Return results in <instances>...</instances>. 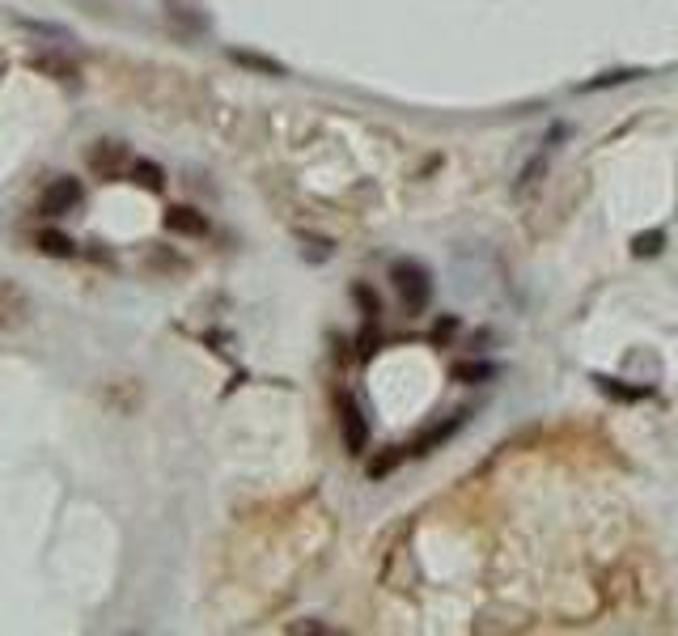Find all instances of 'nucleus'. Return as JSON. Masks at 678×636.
I'll list each match as a JSON object with an SVG mask.
<instances>
[{"mask_svg":"<svg viewBox=\"0 0 678 636\" xmlns=\"http://www.w3.org/2000/svg\"><path fill=\"white\" fill-rule=\"evenodd\" d=\"M34 318V302H30V293L17 285V280L9 276H0V335H13V331H22L26 323Z\"/></svg>","mask_w":678,"mask_h":636,"instance_id":"7ed1b4c3","label":"nucleus"},{"mask_svg":"<svg viewBox=\"0 0 678 636\" xmlns=\"http://www.w3.org/2000/svg\"><path fill=\"white\" fill-rule=\"evenodd\" d=\"M85 166L98 174V179L115 183V179H128V166H132V153L123 140H94L85 149Z\"/></svg>","mask_w":678,"mask_h":636,"instance_id":"f03ea898","label":"nucleus"},{"mask_svg":"<svg viewBox=\"0 0 678 636\" xmlns=\"http://www.w3.org/2000/svg\"><path fill=\"white\" fill-rule=\"evenodd\" d=\"M645 77V68H619V73H602L594 81H581L577 94H594V90H611V85H623V81H640Z\"/></svg>","mask_w":678,"mask_h":636,"instance_id":"2eb2a0df","label":"nucleus"},{"mask_svg":"<svg viewBox=\"0 0 678 636\" xmlns=\"http://www.w3.org/2000/svg\"><path fill=\"white\" fill-rule=\"evenodd\" d=\"M403 458H407V446H390L386 454H378V458H369V480H386V475H395L399 467H403Z\"/></svg>","mask_w":678,"mask_h":636,"instance_id":"4468645a","label":"nucleus"},{"mask_svg":"<svg viewBox=\"0 0 678 636\" xmlns=\"http://www.w3.org/2000/svg\"><path fill=\"white\" fill-rule=\"evenodd\" d=\"M543 166H547V157L539 153V157H534V162L522 170V179H517V196H526V191H534V187H539V179H543Z\"/></svg>","mask_w":678,"mask_h":636,"instance_id":"a211bd4d","label":"nucleus"},{"mask_svg":"<svg viewBox=\"0 0 678 636\" xmlns=\"http://www.w3.org/2000/svg\"><path fill=\"white\" fill-rule=\"evenodd\" d=\"M5 73H9V56H5V47H0V81H5Z\"/></svg>","mask_w":678,"mask_h":636,"instance_id":"4be33fe9","label":"nucleus"},{"mask_svg":"<svg viewBox=\"0 0 678 636\" xmlns=\"http://www.w3.org/2000/svg\"><path fill=\"white\" fill-rule=\"evenodd\" d=\"M450 374H454V382L475 386V382H492V378H496V365H492V361H454Z\"/></svg>","mask_w":678,"mask_h":636,"instance_id":"ddd939ff","label":"nucleus"},{"mask_svg":"<svg viewBox=\"0 0 678 636\" xmlns=\"http://www.w3.org/2000/svg\"><path fill=\"white\" fill-rule=\"evenodd\" d=\"M352 302L361 306V314H365V323H369V327L382 318V302H378V293H373L369 285H352Z\"/></svg>","mask_w":678,"mask_h":636,"instance_id":"f3484780","label":"nucleus"},{"mask_svg":"<svg viewBox=\"0 0 678 636\" xmlns=\"http://www.w3.org/2000/svg\"><path fill=\"white\" fill-rule=\"evenodd\" d=\"M458 331V318L450 314V318H441V323H437V340H445V335H454Z\"/></svg>","mask_w":678,"mask_h":636,"instance_id":"412c9836","label":"nucleus"},{"mask_svg":"<svg viewBox=\"0 0 678 636\" xmlns=\"http://www.w3.org/2000/svg\"><path fill=\"white\" fill-rule=\"evenodd\" d=\"M162 225L178 238H204L208 234V217L200 208H191V204H170L162 212Z\"/></svg>","mask_w":678,"mask_h":636,"instance_id":"6e6552de","label":"nucleus"},{"mask_svg":"<svg viewBox=\"0 0 678 636\" xmlns=\"http://www.w3.org/2000/svg\"><path fill=\"white\" fill-rule=\"evenodd\" d=\"M128 183H136V187H145V191H166V170L157 166V162H149V157H132V166H128Z\"/></svg>","mask_w":678,"mask_h":636,"instance_id":"9d476101","label":"nucleus"},{"mask_svg":"<svg viewBox=\"0 0 678 636\" xmlns=\"http://www.w3.org/2000/svg\"><path fill=\"white\" fill-rule=\"evenodd\" d=\"M594 386L606 395V399H619V403H640V399H649L653 395V386H628V382H619V378H606V374H594Z\"/></svg>","mask_w":678,"mask_h":636,"instance_id":"9b49d317","label":"nucleus"},{"mask_svg":"<svg viewBox=\"0 0 678 636\" xmlns=\"http://www.w3.org/2000/svg\"><path fill=\"white\" fill-rule=\"evenodd\" d=\"M17 26L30 30V34H43V39H68L64 26H51V22H30V17H17Z\"/></svg>","mask_w":678,"mask_h":636,"instance_id":"6ab92c4d","label":"nucleus"},{"mask_svg":"<svg viewBox=\"0 0 678 636\" xmlns=\"http://www.w3.org/2000/svg\"><path fill=\"white\" fill-rule=\"evenodd\" d=\"M34 242H39V251L51 255V259H73L77 255V242L68 238V234H60V229H43Z\"/></svg>","mask_w":678,"mask_h":636,"instance_id":"f8f14e48","label":"nucleus"},{"mask_svg":"<svg viewBox=\"0 0 678 636\" xmlns=\"http://www.w3.org/2000/svg\"><path fill=\"white\" fill-rule=\"evenodd\" d=\"M229 60H234L238 68H251V73H259V77H289V68H284L280 60L263 56V51H251V47H229Z\"/></svg>","mask_w":678,"mask_h":636,"instance_id":"1a4fd4ad","label":"nucleus"},{"mask_svg":"<svg viewBox=\"0 0 678 636\" xmlns=\"http://www.w3.org/2000/svg\"><path fill=\"white\" fill-rule=\"evenodd\" d=\"M390 285H395L407 314H424L428 302H433V276H428V268L416 263V259H395L390 263Z\"/></svg>","mask_w":678,"mask_h":636,"instance_id":"f257e3e1","label":"nucleus"},{"mask_svg":"<svg viewBox=\"0 0 678 636\" xmlns=\"http://www.w3.org/2000/svg\"><path fill=\"white\" fill-rule=\"evenodd\" d=\"M81 200H85L81 179H73V174H60V179H51V183L43 187L39 212H43V217H64V212L81 208Z\"/></svg>","mask_w":678,"mask_h":636,"instance_id":"423d86ee","label":"nucleus"},{"mask_svg":"<svg viewBox=\"0 0 678 636\" xmlns=\"http://www.w3.org/2000/svg\"><path fill=\"white\" fill-rule=\"evenodd\" d=\"M335 412H339V437H344V450L356 458V454H365L369 450V420L365 412L356 408V399L339 391L335 395Z\"/></svg>","mask_w":678,"mask_h":636,"instance_id":"39448f33","label":"nucleus"},{"mask_svg":"<svg viewBox=\"0 0 678 636\" xmlns=\"http://www.w3.org/2000/svg\"><path fill=\"white\" fill-rule=\"evenodd\" d=\"M467 420H471V412H467V408H462V412H454V416H445V420H437V424H433V429H428L424 437H416L412 446H407V458H428V454H433L437 446H445V441H450V437H454V433H458Z\"/></svg>","mask_w":678,"mask_h":636,"instance_id":"0eeeda50","label":"nucleus"},{"mask_svg":"<svg viewBox=\"0 0 678 636\" xmlns=\"http://www.w3.org/2000/svg\"><path fill=\"white\" fill-rule=\"evenodd\" d=\"M284 632H331L327 624H318V620H301V624H289Z\"/></svg>","mask_w":678,"mask_h":636,"instance_id":"aec40b11","label":"nucleus"},{"mask_svg":"<svg viewBox=\"0 0 678 636\" xmlns=\"http://www.w3.org/2000/svg\"><path fill=\"white\" fill-rule=\"evenodd\" d=\"M666 251V229H645V234L632 238V255L636 259H657Z\"/></svg>","mask_w":678,"mask_h":636,"instance_id":"dca6fc26","label":"nucleus"},{"mask_svg":"<svg viewBox=\"0 0 678 636\" xmlns=\"http://www.w3.org/2000/svg\"><path fill=\"white\" fill-rule=\"evenodd\" d=\"M26 68H30V73H39V77H47V81H56V85H68V90H77V85H81V64L68 60L64 51H51V47L30 51Z\"/></svg>","mask_w":678,"mask_h":636,"instance_id":"20e7f679","label":"nucleus"}]
</instances>
